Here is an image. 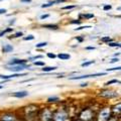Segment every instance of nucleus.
Listing matches in <instances>:
<instances>
[{"mask_svg":"<svg viewBox=\"0 0 121 121\" xmlns=\"http://www.w3.org/2000/svg\"><path fill=\"white\" fill-rule=\"evenodd\" d=\"M93 64H95V60H89V62H85L82 64V67H88L90 65H93Z\"/></svg>","mask_w":121,"mask_h":121,"instance_id":"412c9836","label":"nucleus"},{"mask_svg":"<svg viewBox=\"0 0 121 121\" xmlns=\"http://www.w3.org/2000/svg\"><path fill=\"white\" fill-rule=\"evenodd\" d=\"M48 56L50 59H55L56 56L55 54H52V52H48Z\"/></svg>","mask_w":121,"mask_h":121,"instance_id":"7c9ffc66","label":"nucleus"},{"mask_svg":"<svg viewBox=\"0 0 121 121\" xmlns=\"http://www.w3.org/2000/svg\"><path fill=\"white\" fill-rule=\"evenodd\" d=\"M27 74H25V73H18V74H12V75H0V79H2V80H4V81H9L11 80V79H13V78H17V77H23V76H26Z\"/></svg>","mask_w":121,"mask_h":121,"instance_id":"9d476101","label":"nucleus"},{"mask_svg":"<svg viewBox=\"0 0 121 121\" xmlns=\"http://www.w3.org/2000/svg\"><path fill=\"white\" fill-rule=\"evenodd\" d=\"M101 40L103 41V43H109L111 41V39H110L109 36H105V37H102Z\"/></svg>","mask_w":121,"mask_h":121,"instance_id":"5701e85b","label":"nucleus"},{"mask_svg":"<svg viewBox=\"0 0 121 121\" xmlns=\"http://www.w3.org/2000/svg\"><path fill=\"white\" fill-rule=\"evenodd\" d=\"M60 2H65V0H54V1H51V2L47 3V4H43L41 7H43V8H44V7H50L52 5L56 4V3H60Z\"/></svg>","mask_w":121,"mask_h":121,"instance_id":"ddd939ff","label":"nucleus"},{"mask_svg":"<svg viewBox=\"0 0 121 121\" xmlns=\"http://www.w3.org/2000/svg\"><path fill=\"white\" fill-rule=\"evenodd\" d=\"M25 69H29L28 65H17V66H6V70H8L10 72H13L14 74H18L21 71H23Z\"/></svg>","mask_w":121,"mask_h":121,"instance_id":"0eeeda50","label":"nucleus"},{"mask_svg":"<svg viewBox=\"0 0 121 121\" xmlns=\"http://www.w3.org/2000/svg\"><path fill=\"white\" fill-rule=\"evenodd\" d=\"M86 86H88V83H83V84L80 85V87H86Z\"/></svg>","mask_w":121,"mask_h":121,"instance_id":"a19ab883","label":"nucleus"},{"mask_svg":"<svg viewBox=\"0 0 121 121\" xmlns=\"http://www.w3.org/2000/svg\"><path fill=\"white\" fill-rule=\"evenodd\" d=\"M6 12V9H0V14H3Z\"/></svg>","mask_w":121,"mask_h":121,"instance_id":"58836bf2","label":"nucleus"},{"mask_svg":"<svg viewBox=\"0 0 121 121\" xmlns=\"http://www.w3.org/2000/svg\"><path fill=\"white\" fill-rule=\"evenodd\" d=\"M29 95V93L27 91H18V92H14L11 94V96L14 98H18V99H21V98H25Z\"/></svg>","mask_w":121,"mask_h":121,"instance_id":"f8f14e48","label":"nucleus"},{"mask_svg":"<svg viewBox=\"0 0 121 121\" xmlns=\"http://www.w3.org/2000/svg\"><path fill=\"white\" fill-rule=\"evenodd\" d=\"M72 23H77V24H80V23H81V21H80V20H73V21H72Z\"/></svg>","mask_w":121,"mask_h":121,"instance_id":"4c0bfd02","label":"nucleus"},{"mask_svg":"<svg viewBox=\"0 0 121 121\" xmlns=\"http://www.w3.org/2000/svg\"><path fill=\"white\" fill-rule=\"evenodd\" d=\"M78 118L82 121H93L96 119V113L92 108H85L79 113Z\"/></svg>","mask_w":121,"mask_h":121,"instance_id":"7ed1b4c3","label":"nucleus"},{"mask_svg":"<svg viewBox=\"0 0 121 121\" xmlns=\"http://www.w3.org/2000/svg\"><path fill=\"white\" fill-rule=\"evenodd\" d=\"M10 31H12V28H6V29H4V30H2L1 32H0V37L1 36H3L4 35H6V33H8V32H10Z\"/></svg>","mask_w":121,"mask_h":121,"instance_id":"6ab92c4d","label":"nucleus"},{"mask_svg":"<svg viewBox=\"0 0 121 121\" xmlns=\"http://www.w3.org/2000/svg\"><path fill=\"white\" fill-rule=\"evenodd\" d=\"M22 35V32H20V31H18V32H16L15 35L12 36V37H19V36H21Z\"/></svg>","mask_w":121,"mask_h":121,"instance_id":"2f4dec72","label":"nucleus"},{"mask_svg":"<svg viewBox=\"0 0 121 121\" xmlns=\"http://www.w3.org/2000/svg\"><path fill=\"white\" fill-rule=\"evenodd\" d=\"M91 26L90 25H86V26H80V27L76 28V30H81V29H84V28H90Z\"/></svg>","mask_w":121,"mask_h":121,"instance_id":"c756f323","label":"nucleus"},{"mask_svg":"<svg viewBox=\"0 0 121 121\" xmlns=\"http://www.w3.org/2000/svg\"><path fill=\"white\" fill-rule=\"evenodd\" d=\"M27 63L26 60H19V59H13L10 62H8L7 66H17V65H25Z\"/></svg>","mask_w":121,"mask_h":121,"instance_id":"9b49d317","label":"nucleus"},{"mask_svg":"<svg viewBox=\"0 0 121 121\" xmlns=\"http://www.w3.org/2000/svg\"><path fill=\"white\" fill-rule=\"evenodd\" d=\"M0 121H20V118L13 111H4L0 114Z\"/></svg>","mask_w":121,"mask_h":121,"instance_id":"39448f33","label":"nucleus"},{"mask_svg":"<svg viewBox=\"0 0 121 121\" xmlns=\"http://www.w3.org/2000/svg\"><path fill=\"white\" fill-rule=\"evenodd\" d=\"M3 52H10L13 51V47L10 44H4V47H3Z\"/></svg>","mask_w":121,"mask_h":121,"instance_id":"2eb2a0df","label":"nucleus"},{"mask_svg":"<svg viewBox=\"0 0 121 121\" xmlns=\"http://www.w3.org/2000/svg\"><path fill=\"white\" fill-rule=\"evenodd\" d=\"M47 44H48L47 43H39L35 44V47H36V48H43V47H45Z\"/></svg>","mask_w":121,"mask_h":121,"instance_id":"bb28decb","label":"nucleus"},{"mask_svg":"<svg viewBox=\"0 0 121 121\" xmlns=\"http://www.w3.org/2000/svg\"><path fill=\"white\" fill-rule=\"evenodd\" d=\"M44 28H50V29H56L58 28V25L56 24H47V25H43Z\"/></svg>","mask_w":121,"mask_h":121,"instance_id":"aec40b11","label":"nucleus"},{"mask_svg":"<svg viewBox=\"0 0 121 121\" xmlns=\"http://www.w3.org/2000/svg\"><path fill=\"white\" fill-rule=\"evenodd\" d=\"M112 108L111 106H105L102 107L99 111L96 113V120L97 121H109L112 118Z\"/></svg>","mask_w":121,"mask_h":121,"instance_id":"f257e3e1","label":"nucleus"},{"mask_svg":"<svg viewBox=\"0 0 121 121\" xmlns=\"http://www.w3.org/2000/svg\"><path fill=\"white\" fill-rule=\"evenodd\" d=\"M70 119L69 111L64 108H58L54 110V115H52V121H68Z\"/></svg>","mask_w":121,"mask_h":121,"instance_id":"20e7f679","label":"nucleus"},{"mask_svg":"<svg viewBox=\"0 0 121 121\" xmlns=\"http://www.w3.org/2000/svg\"><path fill=\"white\" fill-rule=\"evenodd\" d=\"M43 58V56H31V58H29V60H37V59H41Z\"/></svg>","mask_w":121,"mask_h":121,"instance_id":"c85d7f7f","label":"nucleus"},{"mask_svg":"<svg viewBox=\"0 0 121 121\" xmlns=\"http://www.w3.org/2000/svg\"><path fill=\"white\" fill-rule=\"evenodd\" d=\"M112 84H121V81L117 80V79H113V80H110V81L106 82L105 86H109V85H112Z\"/></svg>","mask_w":121,"mask_h":121,"instance_id":"a211bd4d","label":"nucleus"},{"mask_svg":"<svg viewBox=\"0 0 121 121\" xmlns=\"http://www.w3.org/2000/svg\"><path fill=\"white\" fill-rule=\"evenodd\" d=\"M109 121H121V117H117V116H112V118Z\"/></svg>","mask_w":121,"mask_h":121,"instance_id":"393cba45","label":"nucleus"},{"mask_svg":"<svg viewBox=\"0 0 121 121\" xmlns=\"http://www.w3.org/2000/svg\"><path fill=\"white\" fill-rule=\"evenodd\" d=\"M75 7H76V5H67V6H65V7H63V9H64V10L73 9V8H75Z\"/></svg>","mask_w":121,"mask_h":121,"instance_id":"a878e982","label":"nucleus"},{"mask_svg":"<svg viewBox=\"0 0 121 121\" xmlns=\"http://www.w3.org/2000/svg\"><path fill=\"white\" fill-rule=\"evenodd\" d=\"M94 16V15L93 14H84V15H83V17H85V18H92Z\"/></svg>","mask_w":121,"mask_h":121,"instance_id":"72a5a7b5","label":"nucleus"},{"mask_svg":"<svg viewBox=\"0 0 121 121\" xmlns=\"http://www.w3.org/2000/svg\"><path fill=\"white\" fill-rule=\"evenodd\" d=\"M105 75H106V73H94V74H88V75L76 76V77H70L69 80H81V79H88V78L101 77V76H105Z\"/></svg>","mask_w":121,"mask_h":121,"instance_id":"6e6552de","label":"nucleus"},{"mask_svg":"<svg viewBox=\"0 0 121 121\" xmlns=\"http://www.w3.org/2000/svg\"><path fill=\"white\" fill-rule=\"evenodd\" d=\"M2 88H3V86H2V85H0V89H2Z\"/></svg>","mask_w":121,"mask_h":121,"instance_id":"37998d69","label":"nucleus"},{"mask_svg":"<svg viewBox=\"0 0 121 121\" xmlns=\"http://www.w3.org/2000/svg\"><path fill=\"white\" fill-rule=\"evenodd\" d=\"M99 97L101 98H104V99H107V100H112V99H115V98H118L119 97V94L116 92L114 90H102L99 92Z\"/></svg>","mask_w":121,"mask_h":121,"instance_id":"423d86ee","label":"nucleus"},{"mask_svg":"<svg viewBox=\"0 0 121 121\" xmlns=\"http://www.w3.org/2000/svg\"><path fill=\"white\" fill-rule=\"evenodd\" d=\"M107 72H112V71H121V67H116V68H111V69H107Z\"/></svg>","mask_w":121,"mask_h":121,"instance_id":"b1692460","label":"nucleus"},{"mask_svg":"<svg viewBox=\"0 0 121 121\" xmlns=\"http://www.w3.org/2000/svg\"><path fill=\"white\" fill-rule=\"evenodd\" d=\"M118 10H121V6H120V7H118Z\"/></svg>","mask_w":121,"mask_h":121,"instance_id":"c03bdc74","label":"nucleus"},{"mask_svg":"<svg viewBox=\"0 0 121 121\" xmlns=\"http://www.w3.org/2000/svg\"><path fill=\"white\" fill-rule=\"evenodd\" d=\"M93 121H97V120H96V119H95V120H93Z\"/></svg>","mask_w":121,"mask_h":121,"instance_id":"49530a36","label":"nucleus"},{"mask_svg":"<svg viewBox=\"0 0 121 121\" xmlns=\"http://www.w3.org/2000/svg\"><path fill=\"white\" fill-rule=\"evenodd\" d=\"M70 121H82V120H81V119H79L78 117H74V118H71Z\"/></svg>","mask_w":121,"mask_h":121,"instance_id":"c9c22d12","label":"nucleus"},{"mask_svg":"<svg viewBox=\"0 0 121 121\" xmlns=\"http://www.w3.org/2000/svg\"><path fill=\"white\" fill-rule=\"evenodd\" d=\"M1 1H2V0H0V2H1Z\"/></svg>","mask_w":121,"mask_h":121,"instance_id":"de8ad7c7","label":"nucleus"},{"mask_svg":"<svg viewBox=\"0 0 121 121\" xmlns=\"http://www.w3.org/2000/svg\"><path fill=\"white\" fill-rule=\"evenodd\" d=\"M52 115H54V110L50 107L40 108L37 113L36 119L39 121H52Z\"/></svg>","mask_w":121,"mask_h":121,"instance_id":"f03ea898","label":"nucleus"},{"mask_svg":"<svg viewBox=\"0 0 121 121\" xmlns=\"http://www.w3.org/2000/svg\"><path fill=\"white\" fill-rule=\"evenodd\" d=\"M86 50H95V48L94 47H87Z\"/></svg>","mask_w":121,"mask_h":121,"instance_id":"ea45409f","label":"nucleus"},{"mask_svg":"<svg viewBox=\"0 0 121 121\" xmlns=\"http://www.w3.org/2000/svg\"><path fill=\"white\" fill-rule=\"evenodd\" d=\"M43 72H44V73H50V72H52V71H55L56 70V67H43Z\"/></svg>","mask_w":121,"mask_h":121,"instance_id":"f3484780","label":"nucleus"},{"mask_svg":"<svg viewBox=\"0 0 121 121\" xmlns=\"http://www.w3.org/2000/svg\"><path fill=\"white\" fill-rule=\"evenodd\" d=\"M58 58L60 59V60H70L71 59V56L69 54H64V52H62V54H59L58 55Z\"/></svg>","mask_w":121,"mask_h":121,"instance_id":"dca6fc26","label":"nucleus"},{"mask_svg":"<svg viewBox=\"0 0 121 121\" xmlns=\"http://www.w3.org/2000/svg\"><path fill=\"white\" fill-rule=\"evenodd\" d=\"M21 1H22V2H27V3H28V2H31V0H21Z\"/></svg>","mask_w":121,"mask_h":121,"instance_id":"79ce46f5","label":"nucleus"},{"mask_svg":"<svg viewBox=\"0 0 121 121\" xmlns=\"http://www.w3.org/2000/svg\"><path fill=\"white\" fill-rule=\"evenodd\" d=\"M111 8H112V6H111V5H105V6L103 7V9H104V10H110Z\"/></svg>","mask_w":121,"mask_h":121,"instance_id":"473e14b6","label":"nucleus"},{"mask_svg":"<svg viewBox=\"0 0 121 121\" xmlns=\"http://www.w3.org/2000/svg\"><path fill=\"white\" fill-rule=\"evenodd\" d=\"M112 108V114L113 116H117V117H121V102H118L115 105L111 106Z\"/></svg>","mask_w":121,"mask_h":121,"instance_id":"1a4fd4ad","label":"nucleus"},{"mask_svg":"<svg viewBox=\"0 0 121 121\" xmlns=\"http://www.w3.org/2000/svg\"><path fill=\"white\" fill-rule=\"evenodd\" d=\"M47 101H48V103H58V102L60 101V99L59 97L54 96V97H50Z\"/></svg>","mask_w":121,"mask_h":121,"instance_id":"4468645a","label":"nucleus"},{"mask_svg":"<svg viewBox=\"0 0 121 121\" xmlns=\"http://www.w3.org/2000/svg\"><path fill=\"white\" fill-rule=\"evenodd\" d=\"M32 121H39V120H37V119H35V120H32Z\"/></svg>","mask_w":121,"mask_h":121,"instance_id":"a18cd8bd","label":"nucleus"},{"mask_svg":"<svg viewBox=\"0 0 121 121\" xmlns=\"http://www.w3.org/2000/svg\"><path fill=\"white\" fill-rule=\"evenodd\" d=\"M35 39V36H33V35H28V36H25L24 37V40H31V39Z\"/></svg>","mask_w":121,"mask_h":121,"instance_id":"cd10ccee","label":"nucleus"},{"mask_svg":"<svg viewBox=\"0 0 121 121\" xmlns=\"http://www.w3.org/2000/svg\"><path fill=\"white\" fill-rule=\"evenodd\" d=\"M33 65L35 66H39V67H44V62H40V60H36V62H33Z\"/></svg>","mask_w":121,"mask_h":121,"instance_id":"4be33fe9","label":"nucleus"},{"mask_svg":"<svg viewBox=\"0 0 121 121\" xmlns=\"http://www.w3.org/2000/svg\"><path fill=\"white\" fill-rule=\"evenodd\" d=\"M48 16H50V14H43L40 16V19H44V18H48Z\"/></svg>","mask_w":121,"mask_h":121,"instance_id":"f704fd0d","label":"nucleus"},{"mask_svg":"<svg viewBox=\"0 0 121 121\" xmlns=\"http://www.w3.org/2000/svg\"><path fill=\"white\" fill-rule=\"evenodd\" d=\"M118 59H112L111 60H110V64H113V63H116V62H118Z\"/></svg>","mask_w":121,"mask_h":121,"instance_id":"e433bc0d","label":"nucleus"}]
</instances>
